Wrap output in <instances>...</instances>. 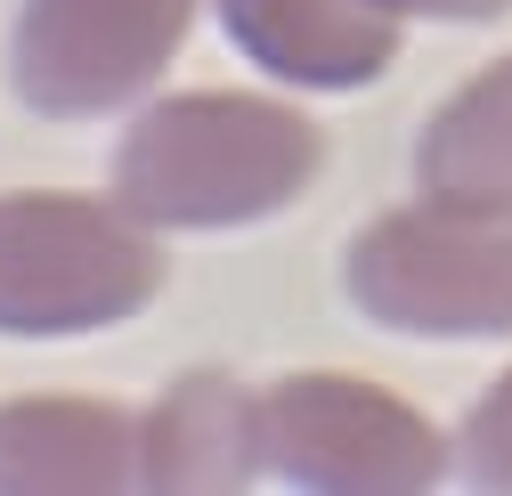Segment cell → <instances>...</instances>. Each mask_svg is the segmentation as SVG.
Returning a JSON list of instances; mask_svg holds the SVG:
<instances>
[{
    "label": "cell",
    "mask_w": 512,
    "mask_h": 496,
    "mask_svg": "<svg viewBox=\"0 0 512 496\" xmlns=\"http://www.w3.org/2000/svg\"><path fill=\"white\" fill-rule=\"evenodd\" d=\"M326 139L317 122L277 98H236V90H187L131 122L114 155V204L147 228H236L285 212Z\"/></svg>",
    "instance_id": "1"
},
{
    "label": "cell",
    "mask_w": 512,
    "mask_h": 496,
    "mask_svg": "<svg viewBox=\"0 0 512 496\" xmlns=\"http://www.w3.org/2000/svg\"><path fill=\"white\" fill-rule=\"evenodd\" d=\"M163 253L98 196H0V334H90L147 309Z\"/></svg>",
    "instance_id": "2"
},
{
    "label": "cell",
    "mask_w": 512,
    "mask_h": 496,
    "mask_svg": "<svg viewBox=\"0 0 512 496\" xmlns=\"http://www.w3.org/2000/svg\"><path fill=\"white\" fill-rule=\"evenodd\" d=\"M350 293L399 334H512V212L423 196L350 244Z\"/></svg>",
    "instance_id": "3"
},
{
    "label": "cell",
    "mask_w": 512,
    "mask_h": 496,
    "mask_svg": "<svg viewBox=\"0 0 512 496\" xmlns=\"http://www.w3.org/2000/svg\"><path fill=\"white\" fill-rule=\"evenodd\" d=\"M261 456L326 496H415L447 472L439 423L358 375H285L261 399Z\"/></svg>",
    "instance_id": "4"
},
{
    "label": "cell",
    "mask_w": 512,
    "mask_h": 496,
    "mask_svg": "<svg viewBox=\"0 0 512 496\" xmlns=\"http://www.w3.org/2000/svg\"><path fill=\"white\" fill-rule=\"evenodd\" d=\"M187 25L196 0H25L17 98L33 114H114L179 57Z\"/></svg>",
    "instance_id": "5"
},
{
    "label": "cell",
    "mask_w": 512,
    "mask_h": 496,
    "mask_svg": "<svg viewBox=\"0 0 512 496\" xmlns=\"http://www.w3.org/2000/svg\"><path fill=\"white\" fill-rule=\"evenodd\" d=\"M220 25L252 66L309 90H358L399 57V17L382 0H220Z\"/></svg>",
    "instance_id": "6"
},
{
    "label": "cell",
    "mask_w": 512,
    "mask_h": 496,
    "mask_svg": "<svg viewBox=\"0 0 512 496\" xmlns=\"http://www.w3.org/2000/svg\"><path fill=\"white\" fill-rule=\"evenodd\" d=\"M139 488V423L106 399L0 407V496H114Z\"/></svg>",
    "instance_id": "7"
},
{
    "label": "cell",
    "mask_w": 512,
    "mask_h": 496,
    "mask_svg": "<svg viewBox=\"0 0 512 496\" xmlns=\"http://www.w3.org/2000/svg\"><path fill=\"white\" fill-rule=\"evenodd\" d=\"M261 464V399L236 375H179L139 415V488H244Z\"/></svg>",
    "instance_id": "8"
},
{
    "label": "cell",
    "mask_w": 512,
    "mask_h": 496,
    "mask_svg": "<svg viewBox=\"0 0 512 496\" xmlns=\"http://www.w3.org/2000/svg\"><path fill=\"white\" fill-rule=\"evenodd\" d=\"M423 188L447 204L512 212V57L472 74L423 131Z\"/></svg>",
    "instance_id": "9"
},
{
    "label": "cell",
    "mask_w": 512,
    "mask_h": 496,
    "mask_svg": "<svg viewBox=\"0 0 512 496\" xmlns=\"http://www.w3.org/2000/svg\"><path fill=\"white\" fill-rule=\"evenodd\" d=\"M456 456H464V472L480 488H512V375L480 391V407L456 431Z\"/></svg>",
    "instance_id": "10"
},
{
    "label": "cell",
    "mask_w": 512,
    "mask_h": 496,
    "mask_svg": "<svg viewBox=\"0 0 512 496\" xmlns=\"http://www.w3.org/2000/svg\"><path fill=\"white\" fill-rule=\"evenodd\" d=\"M391 17H504L512 0H382Z\"/></svg>",
    "instance_id": "11"
}]
</instances>
